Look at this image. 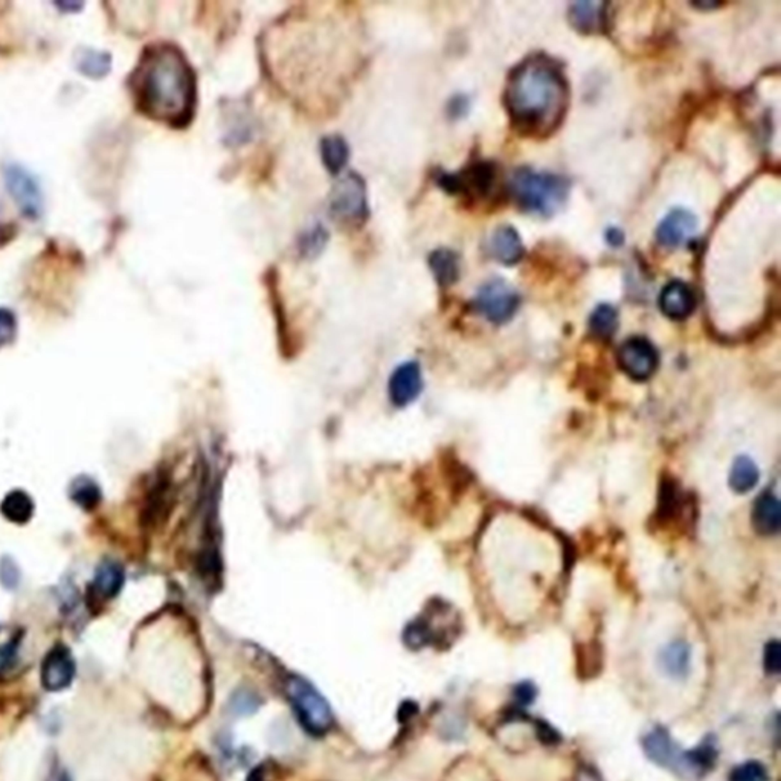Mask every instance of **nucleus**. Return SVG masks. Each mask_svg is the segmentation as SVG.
Segmentation results:
<instances>
[{
    "instance_id": "1",
    "label": "nucleus",
    "mask_w": 781,
    "mask_h": 781,
    "mask_svg": "<svg viewBox=\"0 0 781 781\" xmlns=\"http://www.w3.org/2000/svg\"><path fill=\"white\" fill-rule=\"evenodd\" d=\"M133 96L148 118L173 127L190 123L195 109V75L185 55L173 45L145 49L133 71Z\"/></svg>"
},
{
    "instance_id": "2",
    "label": "nucleus",
    "mask_w": 781,
    "mask_h": 781,
    "mask_svg": "<svg viewBox=\"0 0 781 781\" xmlns=\"http://www.w3.org/2000/svg\"><path fill=\"white\" fill-rule=\"evenodd\" d=\"M566 96L564 76L544 58L522 63L507 87V105L513 118L537 130H548L559 123L566 107Z\"/></svg>"
},
{
    "instance_id": "3",
    "label": "nucleus",
    "mask_w": 781,
    "mask_h": 781,
    "mask_svg": "<svg viewBox=\"0 0 781 781\" xmlns=\"http://www.w3.org/2000/svg\"><path fill=\"white\" fill-rule=\"evenodd\" d=\"M513 197L522 208L539 215H553L568 197V182L557 175L519 170L513 175Z\"/></svg>"
},
{
    "instance_id": "4",
    "label": "nucleus",
    "mask_w": 781,
    "mask_h": 781,
    "mask_svg": "<svg viewBox=\"0 0 781 781\" xmlns=\"http://www.w3.org/2000/svg\"><path fill=\"white\" fill-rule=\"evenodd\" d=\"M287 697L308 733L324 734L333 726V713L327 701L303 677L290 676L285 684Z\"/></svg>"
},
{
    "instance_id": "5",
    "label": "nucleus",
    "mask_w": 781,
    "mask_h": 781,
    "mask_svg": "<svg viewBox=\"0 0 781 781\" xmlns=\"http://www.w3.org/2000/svg\"><path fill=\"white\" fill-rule=\"evenodd\" d=\"M330 213L345 223H360L368 217L366 188L359 175H344L330 195Z\"/></svg>"
},
{
    "instance_id": "6",
    "label": "nucleus",
    "mask_w": 781,
    "mask_h": 781,
    "mask_svg": "<svg viewBox=\"0 0 781 781\" xmlns=\"http://www.w3.org/2000/svg\"><path fill=\"white\" fill-rule=\"evenodd\" d=\"M475 305L488 321L502 324L508 321L519 307V295L504 280L488 281L478 290Z\"/></svg>"
},
{
    "instance_id": "7",
    "label": "nucleus",
    "mask_w": 781,
    "mask_h": 781,
    "mask_svg": "<svg viewBox=\"0 0 781 781\" xmlns=\"http://www.w3.org/2000/svg\"><path fill=\"white\" fill-rule=\"evenodd\" d=\"M6 188L25 217L35 220L43 213V195L37 179L26 168L8 165L5 168Z\"/></svg>"
},
{
    "instance_id": "8",
    "label": "nucleus",
    "mask_w": 781,
    "mask_h": 781,
    "mask_svg": "<svg viewBox=\"0 0 781 781\" xmlns=\"http://www.w3.org/2000/svg\"><path fill=\"white\" fill-rule=\"evenodd\" d=\"M621 370L634 380H647L658 366V353L645 337H632L618 351Z\"/></svg>"
},
{
    "instance_id": "9",
    "label": "nucleus",
    "mask_w": 781,
    "mask_h": 781,
    "mask_svg": "<svg viewBox=\"0 0 781 781\" xmlns=\"http://www.w3.org/2000/svg\"><path fill=\"white\" fill-rule=\"evenodd\" d=\"M643 748L646 756L658 766L676 772L681 776L686 774V751L677 746L670 733L661 725L646 734Z\"/></svg>"
},
{
    "instance_id": "10",
    "label": "nucleus",
    "mask_w": 781,
    "mask_h": 781,
    "mask_svg": "<svg viewBox=\"0 0 781 781\" xmlns=\"http://www.w3.org/2000/svg\"><path fill=\"white\" fill-rule=\"evenodd\" d=\"M75 659L66 646L49 650L42 664V684L48 692H62L75 677Z\"/></svg>"
},
{
    "instance_id": "11",
    "label": "nucleus",
    "mask_w": 781,
    "mask_h": 781,
    "mask_svg": "<svg viewBox=\"0 0 781 781\" xmlns=\"http://www.w3.org/2000/svg\"><path fill=\"white\" fill-rule=\"evenodd\" d=\"M697 229V218L686 209H673L659 223L656 238L664 247L675 249L688 242Z\"/></svg>"
},
{
    "instance_id": "12",
    "label": "nucleus",
    "mask_w": 781,
    "mask_h": 781,
    "mask_svg": "<svg viewBox=\"0 0 781 781\" xmlns=\"http://www.w3.org/2000/svg\"><path fill=\"white\" fill-rule=\"evenodd\" d=\"M422 389V371L417 362L400 365L389 380V397L394 406L405 407L411 405L420 396Z\"/></svg>"
},
{
    "instance_id": "13",
    "label": "nucleus",
    "mask_w": 781,
    "mask_h": 781,
    "mask_svg": "<svg viewBox=\"0 0 781 781\" xmlns=\"http://www.w3.org/2000/svg\"><path fill=\"white\" fill-rule=\"evenodd\" d=\"M659 307L666 316L686 319L696 307V298L690 285L682 281H672L659 295Z\"/></svg>"
},
{
    "instance_id": "14",
    "label": "nucleus",
    "mask_w": 781,
    "mask_h": 781,
    "mask_svg": "<svg viewBox=\"0 0 781 781\" xmlns=\"http://www.w3.org/2000/svg\"><path fill=\"white\" fill-rule=\"evenodd\" d=\"M719 749L715 737H706L696 748L686 751V778H701L715 767Z\"/></svg>"
},
{
    "instance_id": "15",
    "label": "nucleus",
    "mask_w": 781,
    "mask_h": 781,
    "mask_svg": "<svg viewBox=\"0 0 781 781\" xmlns=\"http://www.w3.org/2000/svg\"><path fill=\"white\" fill-rule=\"evenodd\" d=\"M493 258L504 265H515L524 256V245L516 229L512 226L497 227L490 240Z\"/></svg>"
},
{
    "instance_id": "16",
    "label": "nucleus",
    "mask_w": 781,
    "mask_h": 781,
    "mask_svg": "<svg viewBox=\"0 0 781 781\" xmlns=\"http://www.w3.org/2000/svg\"><path fill=\"white\" fill-rule=\"evenodd\" d=\"M753 524L763 536L776 535L780 531V502L772 493H763L754 504Z\"/></svg>"
},
{
    "instance_id": "17",
    "label": "nucleus",
    "mask_w": 781,
    "mask_h": 781,
    "mask_svg": "<svg viewBox=\"0 0 781 781\" xmlns=\"http://www.w3.org/2000/svg\"><path fill=\"white\" fill-rule=\"evenodd\" d=\"M663 672L672 679H686L692 667V650L684 641H675L659 655Z\"/></svg>"
},
{
    "instance_id": "18",
    "label": "nucleus",
    "mask_w": 781,
    "mask_h": 781,
    "mask_svg": "<svg viewBox=\"0 0 781 781\" xmlns=\"http://www.w3.org/2000/svg\"><path fill=\"white\" fill-rule=\"evenodd\" d=\"M125 582V574L121 565L114 560H105L96 568L94 577V591L105 598L110 600L118 596Z\"/></svg>"
},
{
    "instance_id": "19",
    "label": "nucleus",
    "mask_w": 781,
    "mask_h": 781,
    "mask_svg": "<svg viewBox=\"0 0 781 781\" xmlns=\"http://www.w3.org/2000/svg\"><path fill=\"white\" fill-rule=\"evenodd\" d=\"M0 513L6 521L24 526L34 515V501L24 490H13L0 502Z\"/></svg>"
},
{
    "instance_id": "20",
    "label": "nucleus",
    "mask_w": 781,
    "mask_h": 781,
    "mask_svg": "<svg viewBox=\"0 0 781 781\" xmlns=\"http://www.w3.org/2000/svg\"><path fill=\"white\" fill-rule=\"evenodd\" d=\"M76 69L80 74L94 80L105 78L112 69V57L109 53L96 49H81L75 57Z\"/></svg>"
},
{
    "instance_id": "21",
    "label": "nucleus",
    "mask_w": 781,
    "mask_h": 781,
    "mask_svg": "<svg viewBox=\"0 0 781 781\" xmlns=\"http://www.w3.org/2000/svg\"><path fill=\"white\" fill-rule=\"evenodd\" d=\"M321 156H323L325 168L332 175H339L348 162L350 148H348V144L345 143L344 137L333 135V136L324 137L323 143H321Z\"/></svg>"
},
{
    "instance_id": "22",
    "label": "nucleus",
    "mask_w": 781,
    "mask_h": 781,
    "mask_svg": "<svg viewBox=\"0 0 781 781\" xmlns=\"http://www.w3.org/2000/svg\"><path fill=\"white\" fill-rule=\"evenodd\" d=\"M429 265L438 285H450L458 280L459 261L455 252L438 249L429 258Z\"/></svg>"
},
{
    "instance_id": "23",
    "label": "nucleus",
    "mask_w": 781,
    "mask_h": 781,
    "mask_svg": "<svg viewBox=\"0 0 781 781\" xmlns=\"http://www.w3.org/2000/svg\"><path fill=\"white\" fill-rule=\"evenodd\" d=\"M71 499L85 512L95 510L101 502V488L89 476H78L71 484Z\"/></svg>"
},
{
    "instance_id": "24",
    "label": "nucleus",
    "mask_w": 781,
    "mask_h": 781,
    "mask_svg": "<svg viewBox=\"0 0 781 781\" xmlns=\"http://www.w3.org/2000/svg\"><path fill=\"white\" fill-rule=\"evenodd\" d=\"M758 481L757 466L748 456H740L734 461L733 469L729 474V486L734 492L746 493L756 487Z\"/></svg>"
},
{
    "instance_id": "25",
    "label": "nucleus",
    "mask_w": 781,
    "mask_h": 781,
    "mask_svg": "<svg viewBox=\"0 0 781 781\" xmlns=\"http://www.w3.org/2000/svg\"><path fill=\"white\" fill-rule=\"evenodd\" d=\"M589 325H591L592 333L596 336L611 337L618 327V315H616V308L607 305V304L598 305L591 315Z\"/></svg>"
},
{
    "instance_id": "26",
    "label": "nucleus",
    "mask_w": 781,
    "mask_h": 781,
    "mask_svg": "<svg viewBox=\"0 0 781 781\" xmlns=\"http://www.w3.org/2000/svg\"><path fill=\"white\" fill-rule=\"evenodd\" d=\"M602 6L594 2H577L571 5V20L577 28L591 31L602 22Z\"/></svg>"
},
{
    "instance_id": "27",
    "label": "nucleus",
    "mask_w": 781,
    "mask_h": 781,
    "mask_svg": "<svg viewBox=\"0 0 781 781\" xmlns=\"http://www.w3.org/2000/svg\"><path fill=\"white\" fill-rule=\"evenodd\" d=\"M328 234L325 227L321 225L310 227L307 233L303 234V237L299 240V252L305 258H313L323 252L324 247L327 245Z\"/></svg>"
},
{
    "instance_id": "28",
    "label": "nucleus",
    "mask_w": 781,
    "mask_h": 781,
    "mask_svg": "<svg viewBox=\"0 0 781 781\" xmlns=\"http://www.w3.org/2000/svg\"><path fill=\"white\" fill-rule=\"evenodd\" d=\"M728 781H769V774L763 763L749 760L729 772Z\"/></svg>"
},
{
    "instance_id": "29",
    "label": "nucleus",
    "mask_w": 781,
    "mask_h": 781,
    "mask_svg": "<svg viewBox=\"0 0 781 781\" xmlns=\"http://www.w3.org/2000/svg\"><path fill=\"white\" fill-rule=\"evenodd\" d=\"M17 335V319L15 313L0 307V348L10 345Z\"/></svg>"
},
{
    "instance_id": "30",
    "label": "nucleus",
    "mask_w": 781,
    "mask_h": 781,
    "mask_svg": "<svg viewBox=\"0 0 781 781\" xmlns=\"http://www.w3.org/2000/svg\"><path fill=\"white\" fill-rule=\"evenodd\" d=\"M260 706V699L249 690H240L231 701V708L237 715H249Z\"/></svg>"
},
{
    "instance_id": "31",
    "label": "nucleus",
    "mask_w": 781,
    "mask_h": 781,
    "mask_svg": "<svg viewBox=\"0 0 781 781\" xmlns=\"http://www.w3.org/2000/svg\"><path fill=\"white\" fill-rule=\"evenodd\" d=\"M19 661V643L11 639L6 645L0 646V675L10 672Z\"/></svg>"
},
{
    "instance_id": "32",
    "label": "nucleus",
    "mask_w": 781,
    "mask_h": 781,
    "mask_svg": "<svg viewBox=\"0 0 781 781\" xmlns=\"http://www.w3.org/2000/svg\"><path fill=\"white\" fill-rule=\"evenodd\" d=\"M763 664H765V670L769 675H778L781 670V647L780 643L778 641H771V643H767L766 649H765V655H763Z\"/></svg>"
},
{
    "instance_id": "33",
    "label": "nucleus",
    "mask_w": 781,
    "mask_h": 781,
    "mask_svg": "<svg viewBox=\"0 0 781 781\" xmlns=\"http://www.w3.org/2000/svg\"><path fill=\"white\" fill-rule=\"evenodd\" d=\"M20 582V571L15 560L4 557L0 560V583L8 589H15Z\"/></svg>"
},
{
    "instance_id": "34",
    "label": "nucleus",
    "mask_w": 781,
    "mask_h": 781,
    "mask_svg": "<svg viewBox=\"0 0 781 781\" xmlns=\"http://www.w3.org/2000/svg\"><path fill=\"white\" fill-rule=\"evenodd\" d=\"M536 696H537V688L533 682H521L515 686V697L521 706H531L535 702Z\"/></svg>"
},
{
    "instance_id": "35",
    "label": "nucleus",
    "mask_w": 781,
    "mask_h": 781,
    "mask_svg": "<svg viewBox=\"0 0 781 781\" xmlns=\"http://www.w3.org/2000/svg\"><path fill=\"white\" fill-rule=\"evenodd\" d=\"M576 781H605L602 774L596 771V767L583 766L578 769Z\"/></svg>"
},
{
    "instance_id": "36",
    "label": "nucleus",
    "mask_w": 781,
    "mask_h": 781,
    "mask_svg": "<svg viewBox=\"0 0 781 781\" xmlns=\"http://www.w3.org/2000/svg\"><path fill=\"white\" fill-rule=\"evenodd\" d=\"M607 242L614 246H620L621 243L625 242V237L618 229H611V231H607Z\"/></svg>"
},
{
    "instance_id": "37",
    "label": "nucleus",
    "mask_w": 781,
    "mask_h": 781,
    "mask_svg": "<svg viewBox=\"0 0 781 781\" xmlns=\"http://www.w3.org/2000/svg\"><path fill=\"white\" fill-rule=\"evenodd\" d=\"M57 6L60 10H66V8H69V10L76 11L80 10L83 4H66V2H62V4H57Z\"/></svg>"
},
{
    "instance_id": "38",
    "label": "nucleus",
    "mask_w": 781,
    "mask_h": 781,
    "mask_svg": "<svg viewBox=\"0 0 781 781\" xmlns=\"http://www.w3.org/2000/svg\"><path fill=\"white\" fill-rule=\"evenodd\" d=\"M247 781H265V776L261 774V771H255L249 776V780Z\"/></svg>"
},
{
    "instance_id": "39",
    "label": "nucleus",
    "mask_w": 781,
    "mask_h": 781,
    "mask_svg": "<svg viewBox=\"0 0 781 781\" xmlns=\"http://www.w3.org/2000/svg\"><path fill=\"white\" fill-rule=\"evenodd\" d=\"M57 781H72V778L71 776H67L66 772H65V774H62V776H58Z\"/></svg>"
}]
</instances>
